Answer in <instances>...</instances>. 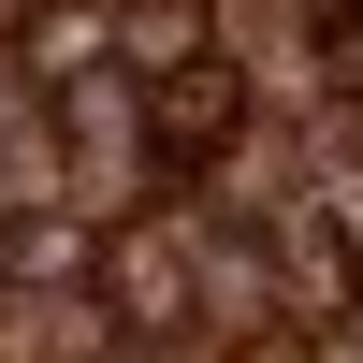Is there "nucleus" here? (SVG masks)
<instances>
[{
    "instance_id": "obj_1",
    "label": "nucleus",
    "mask_w": 363,
    "mask_h": 363,
    "mask_svg": "<svg viewBox=\"0 0 363 363\" xmlns=\"http://www.w3.org/2000/svg\"><path fill=\"white\" fill-rule=\"evenodd\" d=\"M145 131H160V145H145V174H218L233 145L262 131V87L233 73L218 44H189V58H160V73H145Z\"/></svg>"
},
{
    "instance_id": "obj_2",
    "label": "nucleus",
    "mask_w": 363,
    "mask_h": 363,
    "mask_svg": "<svg viewBox=\"0 0 363 363\" xmlns=\"http://www.w3.org/2000/svg\"><path fill=\"white\" fill-rule=\"evenodd\" d=\"M102 58H116L102 0H15V73L29 87H73V73H102Z\"/></svg>"
},
{
    "instance_id": "obj_3",
    "label": "nucleus",
    "mask_w": 363,
    "mask_h": 363,
    "mask_svg": "<svg viewBox=\"0 0 363 363\" xmlns=\"http://www.w3.org/2000/svg\"><path fill=\"white\" fill-rule=\"evenodd\" d=\"M349 277H363V262H349V233H335V218H291V233H277V291H291V320H335V306H349Z\"/></svg>"
},
{
    "instance_id": "obj_4",
    "label": "nucleus",
    "mask_w": 363,
    "mask_h": 363,
    "mask_svg": "<svg viewBox=\"0 0 363 363\" xmlns=\"http://www.w3.org/2000/svg\"><path fill=\"white\" fill-rule=\"evenodd\" d=\"M102 15H116V58H131V73H160V58L203 44V0H102Z\"/></svg>"
}]
</instances>
